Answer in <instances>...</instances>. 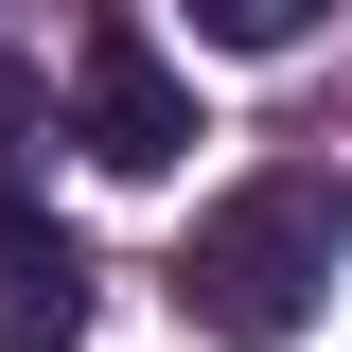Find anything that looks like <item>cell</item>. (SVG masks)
<instances>
[{"label":"cell","instance_id":"obj_3","mask_svg":"<svg viewBox=\"0 0 352 352\" xmlns=\"http://www.w3.org/2000/svg\"><path fill=\"white\" fill-rule=\"evenodd\" d=\"M71 335H88V247L36 194H0V352H71Z\"/></svg>","mask_w":352,"mask_h":352},{"label":"cell","instance_id":"obj_1","mask_svg":"<svg viewBox=\"0 0 352 352\" xmlns=\"http://www.w3.org/2000/svg\"><path fill=\"white\" fill-rule=\"evenodd\" d=\"M335 264H352V176L335 159H264L247 194H212V212L176 229V317L229 352H282L335 317Z\"/></svg>","mask_w":352,"mask_h":352},{"label":"cell","instance_id":"obj_5","mask_svg":"<svg viewBox=\"0 0 352 352\" xmlns=\"http://www.w3.org/2000/svg\"><path fill=\"white\" fill-rule=\"evenodd\" d=\"M36 124H53V106H36V71H0V194H18V159H36Z\"/></svg>","mask_w":352,"mask_h":352},{"label":"cell","instance_id":"obj_2","mask_svg":"<svg viewBox=\"0 0 352 352\" xmlns=\"http://www.w3.org/2000/svg\"><path fill=\"white\" fill-rule=\"evenodd\" d=\"M71 141L106 176H176L194 159V88H176V53L141 36V18H88L71 36Z\"/></svg>","mask_w":352,"mask_h":352},{"label":"cell","instance_id":"obj_4","mask_svg":"<svg viewBox=\"0 0 352 352\" xmlns=\"http://www.w3.org/2000/svg\"><path fill=\"white\" fill-rule=\"evenodd\" d=\"M194 36L212 53H300V0H194Z\"/></svg>","mask_w":352,"mask_h":352}]
</instances>
